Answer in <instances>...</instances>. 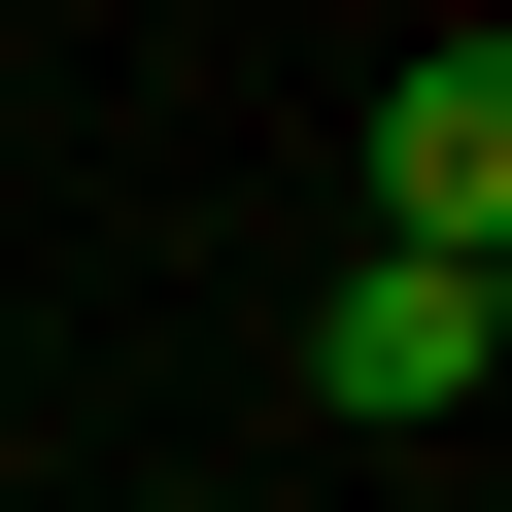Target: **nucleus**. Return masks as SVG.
<instances>
[{"instance_id": "1", "label": "nucleus", "mask_w": 512, "mask_h": 512, "mask_svg": "<svg viewBox=\"0 0 512 512\" xmlns=\"http://www.w3.org/2000/svg\"><path fill=\"white\" fill-rule=\"evenodd\" d=\"M376 239H410V274L512 239V35H410V69H376Z\"/></svg>"}, {"instance_id": "2", "label": "nucleus", "mask_w": 512, "mask_h": 512, "mask_svg": "<svg viewBox=\"0 0 512 512\" xmlns=\"http://www.w3.org/2000/svg\"><path fill=\"white\" fill-rule=\"evenodd\" d=\"M512 376V274H410V239H342V308H308V410H478Z\"/></svg>"}]
</instances>
